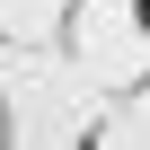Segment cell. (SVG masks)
Returning a JSON list of instances; mask_svg holds the SVG:
<instances>
[{
  "instance_id": "6da1fadb",
  "label": "cell",
  "mask_w": 150,
  "mask_h": 150,
  "mask_svg": "<svg viewBox=\"0 0 150 150\" xmlns=\"http://www.w3.org/2000/svg\"><path fill=\"white\" fill-rule=\"evenodd\" d=\"M141 27H150V0H141Z\"/></svg>"
}]
</instances>
